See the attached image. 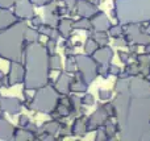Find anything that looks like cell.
Wrapping results in <instances>:
<instances>
[{
  "label": "cell",
  "instance_id": "52a82bcc",
  "mask_svg": "<svg viewBox=\"0 0 150 141\" xmlns=\"http://www.w3.org/2000/svg\"><path fill=\"white\" fill-rule=\"evenodd\" d=\"M124 37L127 38L128 45L134 44L138 46H145L150 41V36L144 30L142 24H128L124 25Z\"/></svg>",
  "mask_w": 150,
  "mask_h": 141
},
{
  "label": "cell",
  "instance_id": "6da1fadb",
  "mask_svg": "<svg viewBox=\"0 0 150 141\" xmlns=\"http://www.w3.org/2000/svg\"><path fill=\"white\" fill-rule=\"evenodd\" d=\"M113 92L120 139L150 141V82L144 75L117 78Z\"/></svg>",
  "mask_w": 150,
  "mask_h": 141
},
{
  "label": "cell",
  "instance_id": "9a60e30c",
  "mask_svg": "<svg viewBox=\"0 0 150 141\" xmlns=\"http://www.w3.org/2000/svg\"><path fill=\"white\" fill-rule=\"evenodd\" d=\"M92 58L96 61L98 65H109L113 58V49L108 45L99 46L95 52L92 53Z\"/></svg>",
  "mask_w": 150,
  "mask_h": 141
},
{
  "label": "cell",
  "instance_id": "603a6c76",
  "mask_svg": "<svg viewBox=\"0 0 150 141\" xmlns=\"http://www.w3.org/2000/svg\"><path fill=\"white\" fill-rule=\"evenodd\" d=\"M13 140L15 141H30V140H36V139H34V135L30 133L26 128L17 127V128H15V132H13Z\"/></svg>",
  "mask_w": 150,
  "mask_h": 141
},
{
  "label": "cell",
  "instance_id": "ab89813d",
  "mask_svg": "<svg viewBox=\"0 0 150 141\" xmlns=\"http://www.w3.org/2000/svg\"><path fill=\"white\" fill-rule=\"evenodd\" d=\"M119 57H120V61H121L124 65L129 63L130 60H132V57H130L129 52H124V50H120V52H119Z\"/></svg>",
  "mask_w": 150,
  "mask_h": 141
},
{
  "label": "cell",
  "instance_id": "f35d334b",
  "mask_svg": "<svg viewBox=\"0 0 150 141\" xmlns=\"http://www.w3.org/2000/svg\"><path fill=\"white\" fill-rule=\"evenodd\" d=\"M30 24H32L33 28H38L41 24H44V18H42L41 16H38V15H33L30 17Z\"/></svg>",
  "mask_w": 150,
  "mask_h": 141
},
{
  "label": "cell",
  "instance_id": "b9f144b4",
  "mask_svg": "<svg viewBox=\"0 0 150 141\" xmlns=\"http://www.w3.org/2000/svg\"><path fill=\"white\" fill-rule=\"evenodd\" d=\"M16 1H18V0H0V7L5 8V9H12Z\"/></svg>",
  "mask_w": 150,
  "mask_h": 141
},
{
  "label": "cell",
  "instance_id": "bcb514c9",
  "mask_svg": "<svg viewBox=\"0 0 150 141\" xmlns=\"http://www.w3.org/2000/svg\"><path fill=\"white\" fill-rule=\"evenodd\" d=\"M144 53H145V54H150V41L144 46Z\"/></svg>",
  "mask_w": 150,
  "mask_h": 141
},
{
  "label": "cell",
  "instance_id": "484cf974",
  "mask_svg": "<svg viewBox=\"0 0 150 141\" xmlns=\"http://www.w3.org/2000/svg\"><path fill=\"white\" fill-rule=\"evenodd\" d=\"M104 129H105V133H107V137H108V140H113L115 136L119 133L117 124L113 123V121H111V119H109V120L107 121L105 124H104Z\"/></svg>",
  "mask_w": 150,
  "mask_h": 141
},
{
  "label": "cell",
  "instance_id": "2e32d148",
  "mask_svg": "<svg viewBox=\"0 0 150 141\" xmlns=\"http://www.w3.org/2000/svg\"><path fill=\"white\" fill-rule=\"evenodd\" d=\"M74 20L71 17H61L59 23L57 25V29L59 32V36L62 38H70L74 30Z\"/></svg>",
  "mask_w": 150,
  "mask_h": 141
},
{
  "label": "cell",
  "instance_id": "9c48e42d",
  "mask_svg": "<svg viewBox=\"0 0 150 141\" xmlns=\"http://www.w3.org/2000/svg\"><path fill=\"white\" fill-rule=\"evenodd\" d=\"M109 115L105 110H104L103 106L98 107L92 113H91L88 118H86V125H87V132H92L96 131L98 128L103 127L107 121L109 120Z\"/></svg>",
  "mask_w": 150,
  "mask_h": 141
},
{
  "label": "cell",
  "instance_id": "4fadbf2b",
  "mask_svg": "<svg viewBox=\"0 0 150 141\" xmlns=\"http://www.w3.org/2000/svg\"><path fill=\"white\" fill-rule=\"evenodd\" d=\"M96 12H99L98 5L92 4L88 0H76L75 4V13L79 17H86V18H91Z\"/></svg>",
  "mask_w": 150,
  "mask_h": 141
},
{
  "label": "cell",
  "instance_id": "74e56055",
  "mask_svg": "<svg viewBox=\"0 0 150 141\" xmlns=\"http://www.w3.org/2000/svg\"><path fill=\"white\" fill-rule=\"evenodd\" d=\"M95 132H96V136H95L96 141H107V140H108L107 133H105V129H104V125L100 127V128H98Z\"/></svg>",
  "mask_w": 150,
  "mask_h": 141
},
{
  "label": "cell",
  "instance_id": "7a4b0ae2",
  "mask_svg": "<svg viewBox=\"0 0 150 141\" xmlns=\"http://www.w3.org/2000/svg\"><path fill=\"white\" fill-rule=\"evenodd\" d=\"M23 63L25 69L24 77V90L34 91L46 84H54L50 78V66H49V52L44 44L26 45L24 49Z\"/></svg>",
  "mask_w": 150,
  "mask_h": 141
},
{
  "label": "cell",
  "instance_id": "30bf717a",
  "mask_svg": "<svg viewBox=\"0 0 150 141\" xmlns=\"http://www.w3.org/2000/svg\"><path fill=\"white\" fill-rule=\"evenodd\" d=\"M12 12L18 21L30 20V17L34 15V5L30 0H18L12 7Z\"/></svg>",
  "mask_w": 150,
  "mask_h": 141
},
{
  "label": "cell",
  "instance_id": "277c9868",
  "mask_svg": "<svg viewBox=\"0 0 150 141\" xmlns=\"http://www.w3.org/2000/svg\"><path fill=\"white\" fill-rule=\"evenodd\" d=\"M112 16L121 25L150 23V0H115Z\"/></svg>",
  "mask_w": 150,
  "mask_h": 141
},
{
  "label": "cell",
  "instance_id": "d6986e66",
  "mask_svg": "<svg viewBox=\"0 0 150 141\" xmlns=\"http://www.w3.org/2000/svg\"><path fill=\"white\" fill-rule=\"evenodd\" d=\"M15 21H17V20H16L12 9H5V8L0 7V32L4 30L9 25H12Z\"/></svg>",
  "mask_w": 150,
  "mask_h": 141
},
{
  "label": "cell",
  "instance_id": "ee69618b",
  "mask_svg": "<svg viewBox=\"0 0 150 141\" xmlns=\"http://www.w3.org/2000/svg\"><path fill=\"white\" fill-rule=\"evenodd\" d=\"M57 1H62L63 4H65L70 11L75 9V4H76V0H57Z\"/></svg>",
  "mask_w": 150,
  "mask_h": 141
},
{
  "label": "cell",
  "instance_id": "c3c4849f",
  "mask_svg": "<svg viewBox=\"0 0 150 141\" xmlns=\"http://www.w3.org/2000/svg\"><path fill=\"white\" fill-rule=\"evenodd\" d=\"M88 1H91L92 4H95V5H99V4H100L101 0H88Z\"/></svg>",
  "mask_w": 150,
  "mask_h": 141
},
{
  "label": "cell",
  "instance_id": "d6a6232c",
  "mask_svg": "<svg viewBox=\"0 0 150 141\" xmlns=\"http://www.w3.org/2000/svg\"><path fill=\"white\" fill-rule=\"evenodd\" d=\"M98 94H99V99L103 100V102H105V100H111L112 96H113V91H112V90H103V89H100L98 91Z\"/></svg>",
  "mask_w": 150,
  "mask_h": 141
},
{
  "label": "cell",
  "instance_id": "836d02e7",
  "mask_svg": "<svg viewBox=\"0 0 150 141\" xmlns=\"http://www.w3.org/2000/svg\"><path fill=\"white\" fill-rule=\"evenodd\" d=\"M58 136H59L61 139L66 137V136H71V127H69L67 124H65V123H61L59 131H58Z\"/></svg>",
  "mask_w": 150,
  "mask_h": 141
},
{
  "label": "cell",
  "instance_id": "f6af8a7d",
  "mask_svg": "<svg viewBox=\"0 0 150 141\" xmlns=\"http://www.w3.org/2000/svg\"><path fill=\"white\" fill-rule=\"evenodd\" d=\"M30 1L34 7H45V5H46L47 3H50L52 0H30Z\"/></svg>",
  "mask_w": 150,
  "mask_h": 141
},
{
  "label": "cell",
  "instance_id": "4316f807",
  "mask_svg": "<svg viewBox=\"0 0 150 141\" xmlns=\"http://www.w3.org/2000/svg\"><path fill=\"white\" fill-rule=\"evenodd\" d=\"M65 71H67L69 74H75L76 73V60H75V54L66 55Z\"/></svg>",
  "mask_w": 150,
  "mask_h": 141
},
{
  "label": "cell",
  "instance_id": "3957f363",
  "mask_svg": "<svg viewBox=\"0 0 150 141\" xmlns=\"http://www.w3.org/2000/svg\"><path fill=\"white\" fill-rule=\"evenodd\" d=\"M26 21H15L12 25L0 32V58L4 61H23L25 42L24 33Z\"/></svg>",
  "mask_w": 150,
  "mask_h": 141
},
{
  "label": "cell",
  "instance_id": "7402d4cb",
  "mask_svg": "<svg viewBox=\"0 0 150 141\" xmlns=\"http://www.w3.org/2000/svg\"><path fill=\"white\" fill-rule=\"evenodd\" d=\"M88 37L93 38L96 41V44L99 46H104V45L109 44V34L108 32H93V30H88Z\"/></svg>",
  "mask_w": 150,
  "mask_h": 141
},
{
  "label": "cell",
  "instance_id": "f907efd6",
  "mask_svg": "<svg viewBox=\"0 0 150 141\" xmlns=\"http://www.w3.org/2000/svg\"><path fill=\"white\" fill-rule=\"evenodd\" d=\"M1 98H3V95H1V92H0V99H1Z\"/></svg>",
  "mask_w": 150,
  "mask_h": 141
},
{
  "label": "cell",
  "instance_id": "60d3db41",
  "mask_svg": "<svg viewBox=\"0 0 150 141\" xmlns=\"http://www.w3.org/2000/svg\"><path fill=\"white\" fill-rule=\"evenodd\" d=\"M57 15L59 16V17H65L66 15H70V9H69L65 4H63V5H58V7H57Z\"/></svg>",
  "mask_w": 150,
  "mask_h": 141
},
{
  "label": "cell",
  "instance_id": "1f68e13d",
  "mask_svg": "<svg viewBox=\"0 0 150 141\" xmlns=\"http://www.w3.org/2000/svg\"><path fill=\"white\" fill-rule=\"evenodd\" d=\"M53 26H50V25H47V24H41V25L37 28V30L40 32V34L41 36H45V37H50V34H52V32H53Z\"/></svg>",
  "mask_w": 150,
  "mask_h": 141
},
{
  "label": "cell",
  "instance_id": "4dcf8cb0",
  "mask_svg": "<svg viewBox=\"0 0 150 141\" xmlns=\"http://www.w3.org/2000/svg\"><path fill=\"white\" fill-rule=\"evenodd\" d=\"M80 100H82V106H86V107H90V106L95 104V98H93V95L90 94V92H87V91H86L84 95L80 98Z\"/></svg>",
  "mask_w": 150,
  "mask_h": 141
},
{
  "label": "cell",
  "instance_id": "cb8c5ba5",
  "mask_svg": "<svg viewBox=\"0 0 150 141\" xmlns=\"http://www.w3.org/2000/svg\"><path fill=\"white\" fill-rule=\"evenodd\" d=\"M87 90H88V84L75 75V78H73V81H71L70 91L74 92V94H82V92L84 94Z\"/></svg>",
  "mask_w": 150,
  "mask_h": 141
},
{
  "label": "cell",
  "instance_id": "ffe728a7",
  "mask_svg": "<svg viewBox=\"0 0 150 141\" xmlns=\"http://www.w3.org/2000/svg\"><path fill=\"white\" fill-rule=\"evenodd\" d=\"M40 40H41V34H40V32L37 30V28H33V26H29V25L26 26L25 33H24V42H25V46L26 45L40 42Z\"/></svg>",
  "mask_w": 150,
  "mask_h": 141
},
{
  "label": "cell",
  "instance_id": "44dd1931",
  "mask_svg": "<svg viewBox=\"0 0 150 141\" xmlns=\"http://www.w3.org/2000/svg\"><path fill=\"white\" fill-rule=\"evenodd\" d=\"M59 127H61V121L59 120H55V119H52L49 121H45L40 129H41V133H49V135H53V136H57L58 135V131H59Z\"/></svg>",
  "mask_w": 150,
  "mask_h": 141
},
{
  "label": "cell",
  "instance_id": "7dc6e473",
  "mask_svg": "<svg viewBox=\"0 0 150 141\" xmlns=\"http://www.w3.org/2000/svg\"><path fill=\"white\" fill-rule=\"evenodd\" d=\"M144 30L146 32V34L150 36V23H145V25H144Z\"/></svg>",
  "mask_w": 150,
  "mask_h": 141
},
{
  "label": "cell",
  "instance_id": "5bb4252c",
  "mask_svg": "<svg viewBox=\"0 0 150 141\" xmlns=\"http://www.w3.org/2000/svg\"><path fill=\"white\" fill-rule=\"evenodd\" d=\"M90 23H91V30H93V32H108L109 26H111L109 18L101 11L96 12L90 18Z\"/></svg>",
  "mask_w": 150,
  "mask_h": 141
},
{
  "label": "cell",
  "instance_id": "d4e9b609",
  "mask_svg": "<svg viewBox=\"0 0 150 141\" xmlns=\"http://www.w3.org/2000/svg\"><path fill=\"white\" fill-rule=\"evenodd\" d=\"M49 66L50 70H62V60H61V55L57 53H52L49 54Z\"/></svg>",
  "mask_w": 150,
  "mask_h": 141
},
{
  "label": "cell",
  "instance_id": "681fc988",
  "mask_svg": "<svg viewBox=\"0 0 150 141\" xmlns=\"http://www.w3.org/2000/svg\"><path fill=\"white\" fill-rule=\"evenodd\" d=\"M148 60H149V65H150V54H148Z\"/></svg>",
  "mask_w": 150,
  "mask_h": 141
},
{
  "label": "cell",
  "instance_id": "e0dca14e",
  "mask_svg": "<svg viewBox=\"0 0 150 141\" xmlns=\"http://www.w3.org/2000/svg\"><path fill=\"white\" fill-rule=\"evenodd\" d=\"M87 132V125H86V116L80 115L74 119L73 124H71V136H86Z\"/></svg>",
  "mask_w": 150,
  "mask_h": 141
},
{
  "label": "cell",
  "instance_id": "ba28073f",
  "mask_svg": "<svg viewBox=\"0 0 150 141\" xmlns=\"http://www.w3.org/2000/svg\"><path fill=\"white\" fill-rule=\"evenodd\" d=\"M24 77H25V69L23 61H11L7 73V89L16 84H21L24 82Z\"/></svg>",
  "mask_w": 150,
  "mask_h": 141
},
{
  "label": "cell",
  "instance_id": "8fae6325",
  "mask_svg": "<svg viewBox=\"0 0 150 141\" xmlns=\"http://www.w3.org/2000/svg\"><path fill=\"white\" fill-rule=\"evenodd\" d=\"M23 107H24V103H23V100L18 99V98L3 96L1 99H0V108H1L5 113H8L9 116L20 115Z\"/></svg>",
  "mask_w": 150,
  "mask_h": 141
},
{
  "label": "cell",
  "instance_id": "7c38bea8",
  "mask_svg": "<svg viewBox=\"0 0 150 141\" xmlns=\"http://www.w3.org/2000/svg\"><path fill=\"white\" fill-rule=\"evenodd\" d=\"M71 81H73L71 74H69L67 71H61L58 74L57 79L54 81L53 86H54V89L57 90L59 95H69V94H71V91H70Z\"/></svg>",
  "mask_w": 150,
  "mask_h": 141
},
{
  "label": "cell",
  "instance_id": "f1b7e54d",
  "mask_svg": "<svg viewBox=\"0 0 150 141\" xmlns=\"http://www.w3.org/2000/svg\"><path fill=\"white\" fill-rule=\"evenodd\" d=\"M108 34L112 38H119V37L124 36V25L121 24H116V25H111L108 29Z\"/></svg>",
  "mask_w": 150,
  "mask_h": 141
},
{
  "label": "cell",
  "instance_id": "8d00e7d4",
  "mask_svg": "<svg viewBox=\"0 0 150 141\" xmlns=\"http://www.w3.org/2000/svg\"><path fill=\"white\" fill-rule=\"evenodd\" d=\"M98 75L107 79L109 77V65H98Z\"/></svg>",
  "mask_w": 150,
  "mask_h": 141
},
{
  "label": "cell",
  "instance_id": "f546056e",
  "mask_svg": "<svg viewBox=\"0 0 150 141\" xmlns=\"http://www.w3.org/2000/svg\"><path fill=\"white\" fill-rule=\"evenodd\" d=\"M98 47H99V45L96 44L95 40L91 38V37H87V40H86L84 45H83V49H84V53H86V54L92 55V53L95 52Z\"/></svg>",
  "mask_w": 150,
  "mask_h": 141
},
{
  "label": "cell",
  "instance_id": "ac0fdd59",
  "mask_svg": "<svg viewBox=\"0 0 150 141\" xmlns=\"http://www.w3.org/2000/svg\"><path fill=\"white\" fill-rule=\"evenodd\" d=\"M13 132H15V125H12L5 118H0V140H13Z\"/></svg>",
  "mask_w": 150,
  "mask_h": 141
},
{
  "label": "cell",
  "instance_id": "5b68a950",
  "mask_svg": "<svg viewBox=\"0 0 150 141\" xmlns=\"http://www.w3.org/2000/svg\"><path fill=\"white\" fill-rule=\"evenodd\" d=\"M59 96L61 95L58 94V91L54 89L53 84H46L44 87L34 90V94L26 108L29 111L50 115L57 107Z\"/></svg>",
  "mask_w": 150,
  "mask_h": 141
},
{
  "label": "cell",
  "instance_id": "8992f818",
  "mask_svg": "<svg viewBox=\"0 0 150 141\" xmlns=\"http://www.w3.org/2000/svg\"><path fill=\"white\" fill-rule=\"evenodd\" d=\"M76 60V73L75 75L90 86L98 77V63L88 54H75Z\"/></svg>",
  "mask_w": 150,
  "mask_h": 141
},
{
  "label": "cell",
  "instance_id": "7bdbcfd3",
  "mask_svg": "<svg viewBox=\"0 0 150 141\" xmlns=\"http://www.w3.org/2000/svg\"><path fill=\"white\" fill-rule=\"evenodd\" d=\"M120 73H121V69H120L119 66L109 63V75H117L119 77Z\"/></svg>",
  "mask_w": 150,
  "mask_h": 141
},
{
  "label": "cell",
  "instance_id": "83f0119b",
  "mask_svg": "<svg viewBox=\"0 0 150 141\" xmlns=\"http://www.w3.org/2000/svg\"><path fill=\"white\" fill-rule=\"evenodd\" d=\"M73 25H74V29H78V30H91L90 18L80 17L79 20H74Z\"/></svg>",
  "mask_w": 150,
  "mask_h": 141
},
{
  "label": "cell",
  "instance_id": "d590c367",
  "mask_svg": "<svg viewBox=\"0 0 150 141\" xmlns=\"http://www.w3.org/2000/svg\"><path fill=\"white\" fill-rule=\"evenodd\" d=\"M29 123H30V119H29V116L25 115V113H20V116H18V121H17V127L26 128Z\"/></svg>",
  "mask_w": 150,
  "mask_h": 141
},
{
  "label": "cell",
  "instance_id": "e575fe53",
  "mask_svg": "<svg viewBox=\"0 0 150 141\" xmlns=\"http://www.w3.org/2000/svg\"><path fill=\"white\" fill-rule=\"evenodd\" d=\"M45 47H46V50L49 52V54H52V53H55V50H57V45H58V41L57 40H53V38H47L46 44H44Z\"/></svg>",
  "mask_w": 150,
  "mask_h": 141
}]
</instances>
